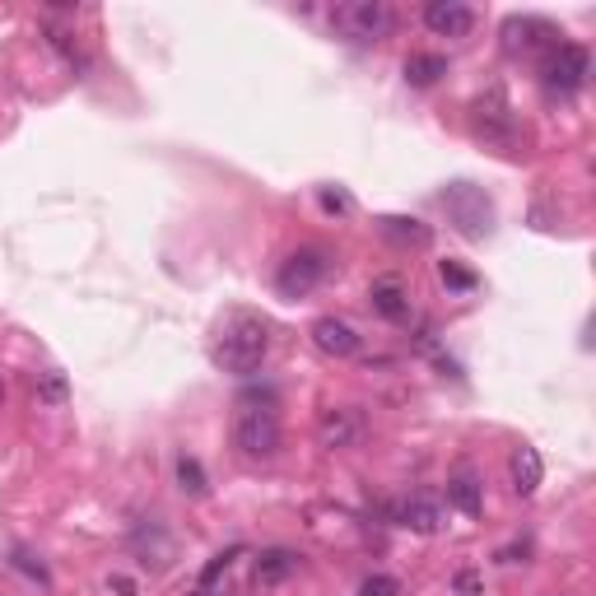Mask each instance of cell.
Wrapping results in <instances>:
<instances>
[{"mask_svg":"<svg viewBox=\"0 0 596 596\" xmlns=\"http://www.w3.org/2000/svg\"><path fill=\"white\" fill-rule=\"evenodd\" d=\"M541 47H555V28L545 19H531V14H513L503 24V52L522 56V52H541Z\"/></svg>","mask_w":596,"mask_h":596,"instance_id":"9","label":"cell"},{"mask_svg":"<svg viewBox=\"0 0 596 596\" xmlns=\"http://www.w3.org/2000/svg\"><path fill=\"white\" fill-rule=\"evenodd\" d=\"M587 70H592V56H587V47H578V42H555L550 47V56H545V89L550 94H578L587 84Z\"/></svg>","mask_w":596,"mask_h":596,"instance_id":"5","label":"cell"},{"mask_svg":"<svg viewBox=\"0 0 596 596\" xmlns=\"http://www.w3.org/2000/svg\"><path fill=\"white\" fill-rule=\"evenodd\" d=\"M177 485H182V494H191V499H201L205 489V471H201V461L196 457H177Z\"/></svg>","mask_w":596,"mask_h":596,"instance_id":"18","label":"cell"},{"mask_svg":"<svg viewBox=\"0 0 596 596\" xmlns=\"http://www.w3.org/2000/svg\"><path fill=\"white\" fill-rule=\"evenodd\" d=\"M359 434H364V415L354 406H331L317 415V443L322 447H354L359 443Z\"/></svg>","mask_w":596,"mask_h":596,"instance_id":"8","label":"cell"},{"mask_svg":"<svg viewBox=\"0 0 596 596\" xmlns=\"http://www.w3.org/2000/svg\"><path fill=\"white\" fill-rule=\"evenodd\" d=\"M396 522L410 531H420V536H434L438 527H443V499H438L434 489H415L401 508H396Z\"/></svg>","mask_w":596,"mask_h":596,"instance_id":"10","label":"cell"},{"mask_svg":"<svg viewBox=\"0 0 596 596\" xmlns=\"http://www.w3.org/2000/svg\"><path fill=\"white\" fill-rule=\"evenodd\" d=\"M0 401H5V378H0Z\"/></svg>","mask_w":596,"mask_h":596,"instance_id":"25","label":"cell"},{"mask_svg":"<svg viewBox=\"0 0 596 596\" xmlns=\"http://www.w3.org/2000/svg\"><path fill=\"white\" fill-rule=\"evenodd\" d=\"M266 354H271V326L252 317V312H233L229 322L219 326V340H215V364L224 373H257L266 364Z\"/></svg>","mask_w":596,"mask_h":596,"instance_id":"1","label":"cell"},{"mask_svg":"<svg viewBox=\"0 0 596 596\" xmlns=\"http://www.w3.org/2000/svg\"><path fill=\"white\" fill-rule=\"evenodd\" d=\"M471 131L485 140V145H499L503 154H517V145H522V126H517L513 108L503 103L499 89H494V94H485V98H475Z\"/></svg>","mask_w":596,"mask_h":596,"instance_id":"3","label":"cell"},{"mask_svg":"<svg viewBox=\"0 0 596 596\" xmlns=\"http://www.w3.org/2000/svg\"><path fill=\"white\" fill-rule=\"evenodd\" d=\"M331 24L350 42H378L392 33V5L387 0H345L331 10Z\"/></svg>","mask_w":596,"mask_h":596,"instance_id":"4","label":"cell"},{"mask_svg":"<svg viewBox=\"0 0 596 596\" xmlns=\"http://www.w3.org/2000/svg\"><path fill=\"white\" fill-rule=\"evenodd\" d=\"M508 471H513V489L522 494V499H531L536 489H541L545 480V466H541V452L536 447H513V457H508Z\"/></svg>","mask_w":596,"mask_h":596,"instance_id":"14","label":"cell"},{"mask_svg":"<svg viewBox=\"0 0 596 596\" xmlns=\"http://www.w3.org/2000/svg\"><path fill=\"white\" fill-rule=\"evenodd\" d=\"M359 596H401V583H396V578H387V573H373V578H364V583H359Z\"/></svg>","mask_w":596,"mask_h":596,"instance_id":"22","label":"cell"},{"mask_svg":"<svg viewBox=\"0 0 596 596\" xmlns=\"http://www.w3.org/2000/svg\"><path fill=\"white\" fill-rule=\"evenodd\" d=\"M66 373H38V401H47V406H61V401H66Z\"/></svg>","mask_w":596,"mask_h":596,"instance_id":"20","label":"cell"},{"mask_svg":"<svg viewBox=\"0 0 596 596\" xmlns=\"http://www.w3.org/2000/svg\"><path fill=\"white\" fill-rule=\"evenodd\" d=\"M298 569V555L294 550H266V555L257 559V573H252V583L261 587V592H271V587H280L285 578H294Z\"/></svg>","mask_w":596,"mask_h":596,"instance_id":"15","label":"cell"},{"mask_svg":"<svg viewBox=\"0 0 596 596\" xmlns=\"http://www.w3.org/2000/svg\"><path fill=\"white\" fill-rule=\"evenodd\" d=\"M443 75H447V56H438V52L406 56V84H415V89H429V84H438Z\"/></svg>","mask_w":596,"mask_h":596,"instance_id":"17","label":"cell"},{"mask_svg":"<svg viewBox=\"0 0 596 596\" xmlns=\"http://www.w3.org/2000/svg\"><path fill=\"white\" fill-rule=\"evenodd\" d=\"M443 205H447V215H452V224H457L466 238H485L489 224H494V210H489V201L475 187H466V182L447 187L443 191Z\"/></svg>","mask_w":596,"mask_h":596,"instance_id":"7","label":"cell"},{"mask_svg":"<svg viewBox=\"0 0 596 596\" xmlns=\"http://www.w3.org/2000/svg\"><path fill=\"white\" fill-rule=\"evenodd\" d=\"M447 503H452L457 513H466V517H480V508H485V489H480V480H475L471 471H457L452 480H447Z\"/></svg>","mask_w":596,"mask_h":596,"instance_id":"16","label":"cell"},{"mask_svg":"<svg viewBox=\"0 0 596 596\" xmlns=\"http://www.w3.org/2000/svg\"><path fill=\"white\" fill-rule=\"evenodd\" d=\"M368 298H373V312H378V317H387V322H406V317H410V294H406V285H401L396 275H382V280H373Z\"/></svg>","mask_w":596,"mask_h":596,"instance_id":"13","label":"cell"},{"mask_svg":"<svg viewBox=\"0 0 596 596\" xmlns=\"http://www.w3.org/2000/svg\"><path fill=\"white\" fill-rule=\"evenodd\" d=\"M233 447L247 461H271L280 452V415H275L271 396H243L238 415H233Z\"/></svg>","mask_w":596,"mask_h":596,"instance_id":"2","label":"cell"},{"mask_svg":"<svg viewBox=\"0 0 596 596\" xmlns=\"http://www.w3.org/2000/svg\"><path fill=\"white\" fill-rule=\"evenodd\" d=\"M382 233L396 238V243H429V229L420 219H382Z\"/></svg>","mask_w":596,"mask_h":596,"instance_id":"19","label":"cell"},{"mask_svg":"<svg viewBox=\"0 0 596 596\" xmlns=\"http://www.w3.org/2000/svg\"><path fill=\"white\" fill-rule=\"evenodd\" d=\"M326 252H317V247H298V252H289L285 266H280V275H275V285H280V294L285 298H303L312 294V289L326 280Z\"/></svg>","mask_w":596,"mask_h":596,"instance_id":"6","label":"cell"},{"mask_svg":"<svg viewBox=\"0 0 596 596\" xmlns=\"http://www.w3.org/2000/svg\"><path fill=\"white\" fill-rule=\"evenodd\" d=\"M424 24L434 28L438 38H466L475 28V14H471V5H461V0H429V5H424Z\"/></svg>","mask_w":596,"mask_h":596,"instance_id":"11","label":"cell"},{"mask_svg":"<svg viewBox=\"0 0 596 596\" xmlns=\"http://www.w3.org/2000/svg\"><path fill=\"white\" fill-rule=\"evenodd\" d=\"M312 345L331 354V359H350V354H359V331L350 322H340V317H317L312 322Z\"/></svg>","mask_w":596,"mask_h":596,"instance_id":"12","label":"cell"},{"mask_svg":"<svg viewBox=\"0 0 596 596\" xmlns=\"http://www.w3.org/2000/svg\"><path fill=\"white\" fill-rule=\"evenodd\" d=\"M438 280H443L447 289H457V294L475 289V275L466 271V266H457V261H438Z\"/></svg>","mask_w":596,"mask_h":596,"instance_id":"21","label":"cell"},{"mask_svg":"<svg viewBox=\"0 0 596 596\" xmlns=\"http://www.w3.org/2000/svg\"><path fill=\"white\" fill-rule=\"evenodd\" d=\"M322 210H331V215H345V210H350V196H345V191H322Z\"/></svg>","mask_w":596,"mask_h":596,"instance_id":"23","label":"cell"},{"mask_svg":"<svg viewBox=\"0 0 596 596\" xmlns=\"http://www.w3.org/2000/svg\"><path fill=\"white\" fill-rule=\"evenodd\" d=\"M457 592H480V578H475V573H457Z\"/></svg>","mask_w":596,"mask_h":596,"instance_id":"24","label":"cell"}]
</instances>
